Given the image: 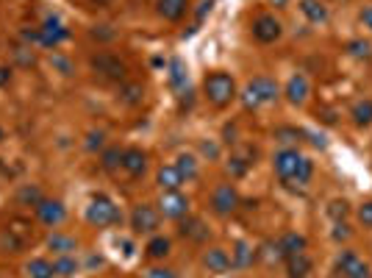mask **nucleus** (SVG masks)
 <instances>
[{
    "label": "nucleus",
    "instance_id": "32",
    "mask_svg": "<svg viewBox=\"0 0 372 278\" xmlns=\"http://www.w3.org/2000/svg\"><path fill=\"white\" fill-rule=\"evenodd\" d=\"M145 98V89H142V84H123L120 86V101L125 106H139Z\"/></svg>",
    "mask_w": 372,
    "mask_h": 278
},
{
    "label": "nucleus",
    "instance_id": "39",
    "mask_svg": "<svg viewBox=\"0 0 372 278\" xmlns=\"http://www.w3.org/2000/svg\"><path fill=\"white\" fill-rule=\"evenodd\" d=\"M358 223L364 228H372V201L358 206Z\"/></svg>",
    "mask_w": 372,
    "mask_h": 278
},
{
    "label": "nucleus",
    "instance_id": "21",
    "mask_svg": "<svg viewBox=\"0 0 372 278\" xmlns=\"http://www.w3.org/2000/svg\"><path fill=\"white\" fill-rule=\"evenodd\" d=\"M256 262V251H253V245H248L245 239H239L236 245H233V251H231V267H239V270H245Z\"/></svg>",
    "mask_w": 372,
    "mask_h": 278
},
{
    "label": "nucleus",
    "instance_id": "48",
    "mask_svg": "<svg viewBox=\"0 0 372 278\" xmlns=\"http://www.w3.org/2000/svg\"><path fill=\"white\" fill-rule=\"evenodd\" d=\"M361 278H372V273H364V276H361Z\"/></svg>",
    "mask_w": 372,
    "mask_h": 278
},
{
    "label": "nucleus",
    "instance_id": "25",
    "mask_svg": "<svg viewBox=\"0 0 372 278\" xmlns=\"http://www.w3.org/2000/svg\"><path fill=\"white\" fill-rule=\"evenodd\" d=\"M175 170L181 173L184 181H195V178H198V159H195L192 153H181V156L175 159Z\"/></svg>",
    "mask_w": 372,
    "mask_h": 278
},
{
    "label": "nucleus",
    "instance_id": "6",
    "mask_svg": "<svg viewBox=\"0 0 372 278\" xmlns=\"http://www.w3.org/2000/svg\"><path fill=\"white\" fill-rule=\"evenodd\" d=\"M92 70H95V76H100L103 81H111V84H123L125 76H128L125 61H120L114 53H98V56H92Z\"/></svg>",
    "mask_w": 372,
    "mask_h": 278
},
{
    "label": "nucleus",
    "instance_id": "4",
    "mask_svg": "<svg viewBox=\"0 0 372 278\" xmlns=\"http://www.w3.org/2000/svg\"><path fill=\"white\" fill-rule=\"evenodd\" d=\"M31 242H34V228L23 217L9 220V226L3 228V234H0V248L9 253H23Z\"/></svg>",
    "mask_w": 372,
    "mask_h": 278
},
{
    "label": "nucleus",
    "instance_id": "1",
    "mask_svg": "<svg viewBox=\"0 0 372 278\" xmlns=\"http://www.w3.org/2000/svg\"><path fill=\"white\" fill-rule=\"evenodd\" d=\"M273 170L275 176L281 178L286 187H306L311 181V173H314V164L311 159L300 156L295 148H283L273 156Z\"/></svg>",
    "mask_w": 372,
    "mask_h": 278
},
{
    "label": "nucleus",
    "instance_id": "29",
    "mask_svg": "<svg viewBox=\"0 0 372 278\" xmlns=\"http://www.w3.org/2000/svg\"><path fill=\"white\" fill-rule=\"evenodd\" d=\"M53 270H56V276L59 278H73L75 273H78V262H75L73 253L56 256V259H53Z\"/></svg>",
    "mask_w": 372,
    "mask_h": 278
},
{
    "label": "nucleus",
    "instance_id": "34",
    "mask_svg": "<svg viewBox=\"0 0 372 278\" xmlns=\"http://www.w3.org/2000/svg\"><path fill=\"white\" fill-rule=\"evenodd\" d=\"M170 84H173L175 89H184V86H186V67H184L181 59H173V61H170Z\"/></svg>",
    "mask_w": 372,
    "mask_h": 278
},
{
    "label": "nucleus",
    "instance_id": "10",
    "mask_svg": "<svg viewBox=\"0 0 372 278\" xmlns=\"http://www.w3.org/2000/svg\"><path fill=\"white\" fill-rule=\"evenodd\" d=\"M159 212H161L167 220H181V217H186V214H189V198H186V195H181L178 189L161 192Z\"/></svg>",
    "mask_w": 372,
    "mask_h": 278
},
{
    "label": "nucleus",
    "instance_id": "20",
    "mask_svg": "<svg viewBox=\"0 0 372 278\" xmlns=\"http://www.w3.org/2000/svg\"><path fill=\"white\" fill-rule=\"evenodd\" d=\"M283 262H286V273H289V278H308V273L314 270V262H311L306 253L289 256V259H283Z\"/></svg>",
    "mask_w": 372,
    "mask_h": 278
},
{
    "label": "nucleus",
    "instance_id": "37",
    "mask_svg": "<svg viewBox=\"0 0 372 278\" xmlns=\"http://www.w3.org/2000/svg\"><path fill=\"white\" fill-rule=\"evenodd\" d=\"M348 212H350V206L348 201H333L331 206H328V214L336 220V223H342L345 217H348Z\"/></svg>",
    "mask_w": 372,
    "mask_h": 278
},
{
    "label": "nucleus",
    "instance_id": "35",
    "mask_svg": "<svg viewBox=\"0 0 372 278\" xmlns=\"http://www.w3.org/2000/svg\"><path fill=\"white\" fill-rule=\"evenodd\" d=\"M300 136H306V131H298V128H292V126L275 128V139L283 142V145H295V142H300Z\"/></svg>",
    "mask_w": 372,
    "mask_h": 278
},
{
    "label": "nucleus",
    "instance_id": "27",
    "mask_svg": "<svg viewBox=\"0 0 372 278\" xmlns=\"http://www.w3.org/2000/svg\"><path fill=\"white\" fill-rule=\"evenodd\" d=\"M25 273H28V278H56V270H53L50 259H31L25 264Z\"/></svg>",
    "mask_w": 372,
    "mask_h": 278
},
{
    "label": "nucleus",
    "instance_id": "40",
    "mask_svg": "<svg viewBox=\"0 0 372 278\" xmlns=\"http://www.w3.org/2000/svg\"><path fill=\"white\" fill-rule=\"evenodd\" d=\"M145 278H175V273L170 267H150L145 270Z\"/></svg>",
    "mask_w": 372,
    "mask_h": 278
},
{
    "label": "nucleus",
    "instance_id": "28",
    "mask_svg": "<svg viewBox=\"0 0 372 278\" xmlns=\"http://www.w3.org/2000/svg\"><path fill=\"white\" fill-rule=\"evenodd\" d=\"M253 156H256V153H250V156H245V153H233V156L228 159V173L233 178H242L250 170V164H253Z\"/></svg>",
    "mask_w": 372,
    "mask_h": 278
},
{
    "label": "nucleus",
    "instance_id": "38",
    "mask_svg": "<svg viewBox=\"0 0 372 278\" xmlns=\"http://www.w3.org/2000/svg\"><path fill=\"white\" fill-rule=\"evenodd\" d=\"M103 139H106V134L103 131H89L86 134V151H103Z\"/></svg>",
    "mask_w": 372,
    "mask_h": 278
},
{
    "label": "nucleus",
    "instance_id": "22",
    "mask_svg": "<svg viewBox=\"0 0 372 278\" xmlns=\"http://www.w3.org/2000/svg\"><path fill=\"white\" fill-rule=\"evenodd\" d=\"M48 248L56 256H67V253H75L78 251V242H75L73 237H67V234H59V231H53L48 237Z\"/></svg>",
    "mask_w": 372,
    "mask_h": 278
},
{
    "label": "nucleus",
    "instance_id": "26",
    "mask_svg": "<svg viewBox=\"0 0 372 278\" xmlns=\"http://www.w3.org/2000/svg\"><path fill=\"white\" fill-rule=\"evenodd\" d=\"M300 11L306 14L308 23H325L328 20V9L320 0H300Z\"/></svg>",
    "mask_w": 372,
    "mask_h": 278
},
{
    "label": "nucleus",
    "instance_id": "43",
    "mask_svg": "<svg viewBox=\"0 0 372 278\" xmlns=\"http://www.w3.org/2000/svg\"><path fill=\"white\" fill-rule=\"evenodd\" d=\"M358 20H361V26H364V28H370V31H372V6H364V9H361V14H358Z\"/></svg>",
    "mask_w": 372,
    "mask_h": 278
},
{
    "label": "nucleus",
    "instance_id": "8",
    "mask_svg": "<svg viewBox=\"0 0 372 278\" xmlns=\"http://www.w3.org/2000/svg\"><path fill=\"white\" fill-rule=\"evenodd\" d=\"M236 209H239V192H236V187L233 184H220L211 192V212L217 217H231Z\"/></svg>",
    "mask_w": 372,
    "mask_h": 278
},
{
    "label": "nucleus",
    "instance_id": "47",
    "mask_svg": "<svg viewBox=\"0 0 372 278\" xmlns=\"http://www.w3.org/2000/svg\"><path fill=\"white\" fill-rule=\"evenodd\" d=\"M3 139H6V134H3V128H0V142H3Z\"/></svg>",
    "mask_w": 372,
    "mask_h": 278
},
{
    "label": "nucleus",
    "instance_id": "30",
    "mask_svg": "<svg viewBox=\"0 0 372 278\" xmlns=\"http://www.w3.org/2000/svg\"><path fill=\"white\" fill-rule=\"evenodd\" d=\"M170 251H173V242H170L167 237H159V234L150 239L148 248H145V253H148L150 259H167Z\"/></svg>",
    "mask_w": 372,
    "mask_h": 278
},
{
    "label": "nucleus",
    "instance_id": "15",
    "mask_svg": "<svg viewBox=\"0 0 372 278\" xmlns=\"http://www.w3.org/2000/svg\"><path fill=\"white\" fill-rule=\"evenodd\" d=\"M123 170L131 178H142L148 173V153L139 148H125L123 151Z\"/></svg>",
    "mask_w": 372,
    "mask_h": 278
},
{
    "label": "nucleus",
    "instance_id": "44",
    "mask_svg": "<svg viewBox=\"0 0 372 278\" xmlns=\"http://www.w3.org/2000/svg\"><path fill=\"white\" fill-rule=\"evenodd\" d=\"M350 237V231L345 223H336V231H333V239H348Z\"/></svg>",
    "mask_w": 372,
    "mask_h": 278
},
{
    "label": "nucleus",
    "instance_id": "17",
    "mask_svg": "<svg viewBox=\"0 0 372 278\" xmlns=\"http://www.w3.org/2000/svg\"><path fill=\"white\" fill-rule=\"evenodd\" d=\"M156 11H159L161 20L178 23V20L189 11V0H159V3H156Z\"/></svg>",
    "mask_w": 372,
    "mask_h": 278
},
{
    "label": "nucleus",
    "instance_id": "16",
    "mask_svg": "<svg viewBox=\"0 0 372 278\" xmlns=\"http://www.w3.org/2000/svg\"><path fill=\"white\" fill-rule=\"evenodd\" d=\"M203 267L208 273H228L231 270V253L225 248H208L203 253Z\"/></svg>",
    "mask_w": 372,
    "mask_h": 278
},
{
    "label": "nucleus",
    "instance_id": "11",
    "mask_svg": "<svg viewBox=\"0 0 372 278\" xmlns=\"http://www.w3.org/2000/svg\"><path fill=\"white\" fill-rule=\"evenodd\" d=\"M336 276L339 278H361L364 273H370V267H367V262L358 256L356 251H342L339 253V259H336Z\"/></svg>",
    "mask_w": 372,
    "mask_h": 278
},
{
    "label": "nucleus",
    "instance_id": "7",
    "mask_svg": "<svg viewBox=\"0 0 372 278\" xmlns=\"http://www.w3.org/2000/svg\"><path fill=\"white\" fill-rule=\"evenodd\" d=\"M161 223V212L150 203H136L131 212V231L134 234H156V228Z\"/></svg>",
    "mask_w": 372,
    "mask_h": 278
},
{
    "label": "nucleus",
    "instance_id": "13",
    "mask_svg": "<svg viewBox=\"0 0 372 278\" xmlns=\"http://www.w3.org/2000/svg\"><path fill=\"white\" fill-rule=\"evenodd\" d=\"M67 36H70V31L64 28L59 17H45V23L39 28V45L42 48H59Z\"/></svg>",
    "mask_w": 372,
    "mask_h": 278
},
{
    "label": "nucleus",
    "instance_id": "42",
    "mask_svg": "<svg viewBox=\"0 0 372 278\" xmlns=\"http://www.w3.org/2000/svg\"><path fill=\"white\" fill-rule=\"evenodd\" d=\"M14 56H17V59H20V61H23L25 67H31V64H34V61H36V56H34V53H31V56H28V48H17V51H14Z\"/></svg>",
    "mask_w": 372,
    "mask_h": 278
},
{
    "label": "nucleus",
    "instance_id": "46",
    "mask_svg": "<svg viewBox=\"0 0 372 278\" xmlns=\"http://www.w3.org/2000/svg\"><path fill=\"white\" fill-rule=\"evenodd\" d=\"M89 3H92V6H109L111 0H89Z\"/></svg>",
    "mask_w": 372,
    "mask_h": 278
},
{
    "label": "nucleus",
    "instance_id": "36",
    "mask_svg": "<svg viewBox=\"0 0 372 278\" xmlns=\"http://www.w3.org/2000/svg\"><path fill=\"white\" fill-rule=\"evenodd\" d=\"M348 53L353 59H370L372 56V45L367 39H350L348 42Z\"/></svg>",
    "mask_w": 372,
    "mask_h": 278
},
{
    "label": "nucleus",
    "instance_id": "14",
    "mask_svg": "<svg viewBox=\"0 0 372 278\" xmlns=\"http://www.w3.org/2000/svg\"><path fill=\"white\" fill-rule=\"evenodd\" d=\"M178 234H181L184 239H189V242H198V245L211 237L208 226H206L200 217H192V214H186V217L178 220Z\"/></svg>",
    "mask_w": 372,
    "mask_h": 278
},
{
    "label": "nucleus",
    "instance_id": "45",
    "mask_svg": "<svg viewBox=\"0 0 372 278\" xmlns=\"http://www.w3.org/2000/svg\"><path fill=\"white\" fill-rule=\"evenodd\" d=\"M270 3H273L275 9H286V3H289V0H270Z\"/></svg>",
    "mask_w": 372,
    "mask_h": 278
},
{
    "label": "nucleus",
    "instance_id": "9",
    "mask_svg": "<svg viewBox=\"0 0 372 278\" xmlns=\"http://www.w3.org/2000/svg\"><path fill=\"white\" fill-rule=\"evenodd\" d=\"M36 220L48 228H59L67 220V206L56 198H42V203L36 206Z\"/></svg>",
    "mask_w": 372,
    "mask_h": 278
},
{
    "label": "nucleus",
    "instance_id": "18",
    "mask_svg": "<svg viewBox=\"0 0 372 278\" xmlns=\"http://www.w3.org/2000/svg\"><path fill=\"white\" fill-rule=\"evenodd\" d=\"M308 92H311V86H308V78L306 76H292L286 81V98L292 106H303V103L308 101Z\"/></svg>",
    "mask_w": 372,
    "mask_h": 278
},
{
    "label": "nucleus",
    "instance_id": "5",
    "mask_svg": "<svg viewBox=\"0 0 372 278\" xmlns=\"http://www.w3.org/2000/svg\"><path fill=\"white\" fill-rule=\"evenodd\" d=\"M242 98H245V109L267 106V103H273L275 98H278V84L267 76H256L248 86H245V95H242Z\"/></svg>",
    "mask_w": 372,
    "mask_h": 278
},
{
    "label": "nucleus",
    "instance_id": "19",
    "mask_svg": "<svg viewBox=\"0 0 372 278\" xmlns=\"http://www.w3.org/2000/svg\"><path fill=\"white\" fill-rule=\"evenodd\" d=\"M278 248H281V256L289 259V256H298V253H306L308 242L303 234H295V231H286L281 239H278Z\"/></svg>",
    "mask_w": 372,
    "mask_h": 278
},
{
    "label": "nucleus",
    "instance_id": "31",
    "mask_svg": "<svg viewBox=\"0 0 372 278\" xmlns=\"http://www.w3.org/2000/svg\"><path fill=\"white\" fill-rule=\"evenodd\" d=\"M100 167L106 173H114L117 167H123V151L120 148H103V153H100Z\"/></svg>",
    "mask_w": 372,
    "mask_h": 278
},
{
    "label": "nucleus",
    "instance_id": "24",
    "mask_svg": "<svg viewBox=\"0 0 372 278\" xmlns=\"http://www.w3.org/2000/svg\"><path fill=\"white\" fill-rule=\"evenodd\" d=\"M350 117H353V123H356L358 128L372 126V101H370V98L353 103V109H350Z\"/></svg>",
    "mask_w": 372,
    "mask_h": 278
},
{
    "label": "nucleus",
    "instance_id": "3",
    "mask_svg": "<svg viewBox=\"0 0 372 278\" xmlns=\"http://www.w3.org/2000/svg\"><path fill=\"white\" fill-rule=\"evenodd\" d=\"M86 223L95 228H109V226H117L123 220L117 203L111 201L109 195H92V201L86 206Z\"/></svg>",
    "mask_w": 372,
    "mask_h": 278
},
{
    "label": "nucleus",
    "instance_id": "23",
    "mask_svg": "<svg viewBox=\"0 0 372 278\" xmlns=\"http://www.w3.org/2000/svg\"><path fill=\"white\" fill-rule=\"evenodd\" d=\"M156 181H159V187H161L164 192L178 189V187L184 184V178H181V173L175 170V164H161V167H159V173H156Z\"/></svg>",
    "mask_w": 372,
    "mask_h": 278
},
{
    "label": "nucleus",
    "instance_id": "41",
    "mask_svg": "<svg viewBox=\"0 0 372 278\" xmlns=\"http://www.w3.org/2000/svg\"><path fill=\"white\" fill-rule=\"evenodd\" d=\"M200 153L208 156V159H217V156H220V148H217L214 142H200Z\"/></svg>",
    "mask_w": 372,
    "mask_h": 278
},
{
    "label": "nucleus",
    "instance_id": "12",
    "mask_svg": "<svg viewBox=\"0 0 372 278\" xmlns=\"http://www.w3.org/2000/svg\"><path fill=\"white\" fill-rule=\"evenodd\" d=\"M281 34H283V26L275 20L273 14H261V17L253 20V36H256V42H261V45L278 42Z\"/></svg>",
    "mask_w": 372,
    "mask_h": 278
},
{
    "label": "nucleus",
    "instance_id": "33",
    "mask_svg": "<svg viewBox=\"0 0 372 278\" xmlns=\"http://www.w3.org/2000/svg\"><path fill=\"white\" fill-rule=\"evenodd\" d=\"M42 198H45V195H42V189H39L36 184H25L23 189L17 192V201L23 203V206H34V209L42 203Z\"/></svg>",
    "mask_w": 372,
    "mask_h": 278
},
{
    "label": "nucleus",
    "instance_id": "2",
    "mask_svg": "<svg viewBox=\"0 0 372 278\" xmlns=\"http://www.w3.org/2000/svg\"><path fill=\"white\" fill-rule=\"evenodd\" d=\"M203 95H206V101L211 103V106L225 109L236 98V81L228 76V73H223V70H214V73H208V76L203 78Z\"/></svg>",
    "mask_w": 372,
    "mask_h": 278
}]
</instances>
